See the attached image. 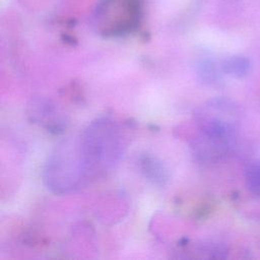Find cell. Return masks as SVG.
Segmentation results:
<instances>
[{"instance_id": "obj_5", "label": "cell", "mask_w": 260, "mask_h": 260, "mask_svg": "<svg viewBox=\"0 0 260 260\" xmlns=\"http://www.w3.org/2000/svg\"><path fill=\"white\" fill-rule=\"evenodd\" d=\"M32 120L47 128L49 131L58 133L64 128V120L58 115L53 104L44 99H38L29 106Z\"/></svg>"}, {"instance_id": "obj_7", "label": "cell", "mask_w": 260, "mask_h": 260, "mask_svg": "<svg viewBox=\"0 0 260 260\" xmlns=\"http://www.w3.org/2000/svg\"><path fill=\"white\" fill-rule=\"evenodd\" d=\"M220 70L233 77H243L250 70L249 60L243 56H231L225 58L220 64Z\"/></svg>"}, {"instance_id": "obj_1", "label": "cell", "mask_w": 260, "mask_h": 260, "mask_svg": "<svg viewBox=\"0 0 260 260\" xmlns=\"http://www.w3.org/2000/svg\"><path fill=\"white\" fill-rule=\"evenodd\" d=\"M197 135L193 148L210 160L222 158L230 151L241 122L239 106L225 98L211 99L194 111Z\"/></svg>"}, {"instance_id": "obj_8", "label": "cell", "mask_w": 260, "mask_h": 260, "mask_svg": "<svg viewBox=\"0 0 260 260\" xmlns=\"http://www.w3.org/2000/svg\"><path fill=\"white\" fill-rule=\"evenodd\" d=\"M245 179L250 192L260 196V160L253 161L247 167Z\"/></svg>"}, {"instance_id": "obj_4", "label": "cell", "mask_w": 260, "mask_h": 260, "mask_svg": "<svg viewBox=\"0 0 260 260\" xmlns=\"http://www.w3.org/2000/svg\"><path fill=\"white\" fill-rule=\"evenodd\" d=\"M142 12V0H102L94 11L93 23L106 37L123 36L139 25Z\"/></svg>"}, {"instance_id": "obj_3", "label": "cell", "mask_w": 260, "mask_h": 260, "mask_svg": "<svg viewBox=\"0 0 260 260\" xmlns=\"http://www.w3.org/2000/svg\"><path fill=\"white\" fill-rule=\"evenodd\" d=\"M43 178L56 194L74 192L89 181L76 139L64 141L54 149L45 164Z\"/></svg>"}, {"instance_id": "obj_6", "label": "cell", "mask_w": 260, "mask_h": 260, "mask_svg": "<svg viewBox=\"0 0 260 260\" xmlns=\"http://www.w3.org/2000/svg\"><path fill=\"white\" fill-rule=\"evenodd\" d=\"M138 164L142 175L153 185L165 186L167 184L169 173L160 160L150 155H142Z\"/></svg>"}, {"instance_id": "obj_9", "label": "cell", "mask_w": 260, "mask_h": 260, "mask_svg": "<svg viewBox=\"0 0 260 260\" xmlns=\"http://www.w3.org/2000/svg\"><path fill=\"white\" fill-rule=\"evenodd\" d=\"M198 73L201 76L202 80L209 83L214 82L218 77L217 69L210 61H204L203 63H201L200 69H198Z\"/></svg>"}, {"instance_id": "obj_2", "label": "cell", "mask_w": 260, "mask_h": 260, "mask_svg": "<svg viewBox=\"0 0 260 260\" xmlns=\"http://www.w3.org/2000/svg\"><path fill=\"white\" fill-rule=\"evenodd\" d=\"M76 140L88 179L115 168L125 151V138L121 128L107 117L91 121Z\"/></svg>"}]
</instances>
